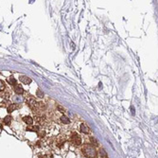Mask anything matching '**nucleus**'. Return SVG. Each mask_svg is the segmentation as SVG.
<instances>
[{
    "instance_id": "f257e3e1",
    "label": "nucleus",
    "mask_w": 158,
    "mask_h": 158,
    "mask_svg": "<svg viewBox=\"0 0 158 158\" xmlns=\"http://www.w3.org/2000/svg\"><path fill=\"white\" fill-rule=\"evenodd\" d=\"M83 153L87 158H97L98 157V152H97L95 146L92 144H85L83 148Z\"/></svg>"
},
{
    "instance_id": "1a4fd4ad",
    "label": "nucleus",
    "mask_w": 158,
    "mask_h": 158,
    "mask_svg": "<svg viewBox=\"0 0 158 158\" xmlns=\"http://www.w3.org/2000/svg\"><path fill=\"white\" fill-rule=\"evenodd\" d=\"M61 121H62L64 124H69L70 123V119L67 118L66 115H62V116H61Z\"/></svg>"
},
{
    "instance_id": "dca6fc26",
    "label": "nucleus",
    "mask_w": 158,
    "mask_h": 158,
    "mask_svg": "<svg viewBox=\"0 0 158 158\" xmlns=\"http://www.w3.org/2000/svg\"><path fill=\"white\" fill-rule=\"evenodd\" d=\"M131 109H132V113H133V114L134 115V107H132Z\"/></svg>"
},
{
    "instance_id": "9b49d317",
    "label": "nucleus",
    "mask_w": 158,
    "mask_h": 158,
    "mask_svg": "<svg viewBox=\"0 0 158 158\" xmlns=\"http://www.w3.org/2000/svg\"><path fill=\"white\" fill-rule=\"evenodd\" d=\"M11 115H8L4 118V123L7 124V125H10L11 124Z\"/></svg>"
},
{
    "instance_id": "2eb2a0df",
    "label": "nucleus",
    "mask_w": 158,
    "mask_h": 158,
    "mask_svg": "<svg viewBox=\"0 0 158 158\" xmlns=\"http://www.w3.org/2000/svg\"><path fill=\"white\" fill-rule=\"evenodd\" d=\"M36 94H37V97H39V98H43V97H44V93L41 91L40 89H37V92H36Z\"/></svg>"
},
{
    "instance_id": "0eeeda50",
    "label": "nucleus",
    "mask_w": 158,
    "mask_h": 158,
    "mask_svg": "<svg viewBox=\"0 0 158 158\" xmlns=\"http://www.w3.org/2000/svg\"><path fill=\"white\" fill-rule=\"evenodd\" d=\"M80 132H83V134H89L90 133V129L86 126L85 124H80Z\"/></svg>"
},
{
    "instance_id": "ddd939ff",
    "label": "nucleus",
    "mask_w": 158,
    "mask_h": 158,
    "mask_svg": "<svg viewBox=\"0 0 158 158\" xmlns=\"http://www.w3.org/2000/svg\"><path fill=\"white\" fill-rule=\"evenodd\" d=\"M5 86H6L5 83H4L2 80H0V92L3 91V90L5 89Z\"/></svg>"
},
{
    "instance_id": "f03ea898",
    "label": "nucleus",
    "mask_w": 158,
    "mask_h": 158,
    "mask_svg": "<svg viewBox=\"0 0 158 158\" xmlns=\"http://www.w3.org/2000/svg\"><path fill=\"white\" fill-rule=\"evenodd\" d=\"M71 141H72L73 144L77 145V146H80V143H81V137L79 134L77 133H73L72 135H71Z\"/></svg>"
},
{
    "instance_id": "39448f33",
    "label": "nucleus",
    "mask_w": 158,
    "mask_h": 158,
    "mask_svg": "<svg viewBox=\"0 0 158 158\" xmlns=\"http://www.w3.org/2000/svg\"><path fill=\"white\" fill-rule=\"evenodd\" d=\"M13 91H14V93H15V94L22 95L23 93H24V89H23V87H22L21 85L16 84V85H14V87H13Z\"/></svg>"
},
{
    "instance_id": "423d86ee",
    "label": "nucleus",
    "mask_w": 158,
    "mask_h": 158,
    "mask_svg": "<svg viewBox=\"0 0 158 158\" xmlns=\"http://www.w3.org/2000/svg\"><path fill=\"white\" fill-rule=\"evenodd\" d=\"M23 121L26 124L30 125V126H32V124H33V118L31 116H24L23 118Z\"/></svg>"
},
{
    "instance_id": "4468645a",
    "label": "nucleus",
    "mask_w": 158,
    "mask_h": 158,
    "mask_svg": "<svg viewBox=\"0 0 158 158\" xmlns=\"http://www.w3.org/2000/svg\"><path fill=\"white\" fill-rule=\"evenodd\" d=\"M90 141L92 142V145H93V146H95V147L99 145V142H98V141H97V140L95 139L94 137H91V138H90Z\"/></svg>"
},
{
    "instance_id": "f8f14e48",
    "label": "nucleus",
    "mask_w": 158,
    "mask_h": 158,
    "mask_svg": "<svg viewBox=\"0 0 158 158\" xmlns=\"http://www.w3.org/2000/svg\"><path fill=\"white\" fill-rule=\"evenodd\" d=\"M8 80H9V83H11V84H13V85H16V84H17V83H16V80L13 78V77H12V76H11V77L8 79Z\"/></svg>"
},
{
    "instance_id": "20e7f679",
    "label": "nucleus",
    "mask_w": 158,
    "mask_h": 158,
    "mask_svg": "<svg viewBox=\"0 0 158 158\" xmlns=\"http://www.w3.org/2000/svg\"><path fill=\"white\" fill-rule=\"evenodd\" d=\"M19 80H20V81L21 83H23L24 84H30V83H31V79L30 78V77H28V76H20L19 77Z\"/></svg>"
},
{
    "instance_id": "9d476101",
    "label": "nucleus",
    "mask_w": 158,
    "mask_h": 158,
    "mask_svg": "<svg viewBox=\"0 0 158 158\" xmlns=\"http://www.w3.org/2000/svg\"><path fill=\"white\" fill-rule=\"evenodd\" d=\"M99 155L101 156L102 158L107 157V153H106V152H105L104 149H102V148H100V149H99Z\"/></svg>"
},
{
    "instance_id": "7ed1b4c3",
    "label": "nucleus",
    "mask_w": 158,
    "mask_h": 158,
    "mask_svg": "<svg viewBox=\"0 0 158 158\" xmlns=\"http://www.w3.org/2000/svg\"><path fill=\"white\" fill-rule=\"evenodd\" d=\"M27 104L30 106V108H31L32 110L34 109V108H36L38 106V102L35 100L34 98H32V97H30L29 99H27Z\"/></svg>"
},
{
    "instance_id": "6e6552de",
    "label": "nucleus",
    "mask_w": 158,
    "mask_h": 158,
    "mask_svg": "<svg viewBox=\"0 0 158 158\" xmlns=\"http://www.w3.org/2000/svg\"><path fill=\"white\" fill-rule=\"evenodd\" d=\"M17 108H19V105L18 104H11L10 106L8 107V112L9 113H11L12 111H14L15 109H17Z\"/></svg>"
}]
</instances>
